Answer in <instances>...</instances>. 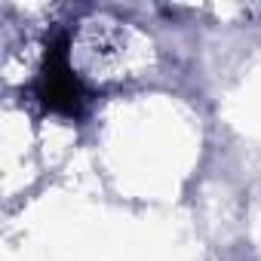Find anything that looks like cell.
Listing matches in <instances>:
<instances>
[{"label":"cell","mask_w":261,"mask_h":261,"mask_svg":"<svg viewBox=\"0 0 261 261\" xmlns=\"http://www.w3.org/2000/svg\"><path fill=\"white\" fill-rule=\"evenodd\" d=\"M68 43H71L68 31H56L46 40L43 68L34 80V95L46 111L65 114V117H80L86 108V89L68 65Z\"/></svg>","instance_id":"obj_1"}]
</instances>
